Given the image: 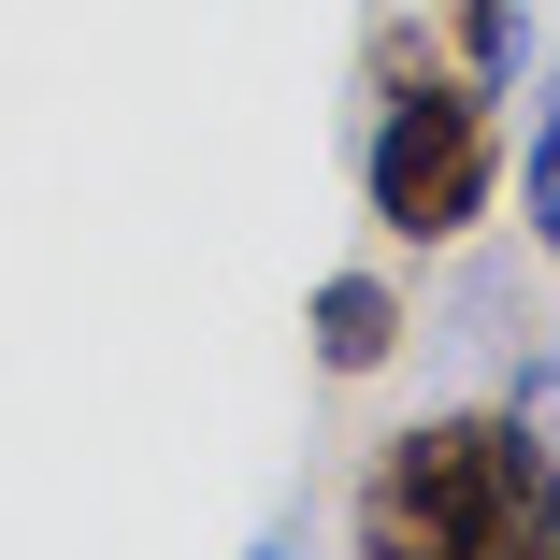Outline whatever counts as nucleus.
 <instances>
[{
    "mask_svg": "<svg viewBox=\"0 0 560 560\" xmlns=\"http://www.w3.org/2000/svg\"><path fill=\"white\" fill-rule=\"evenodd\" d=\"M445 44L475 86H517V0H445Z\"/></svg>",
    "mask_w": 560,
    "mask_h": 560,
    "instance_id": "4",
    "label": "nucleus"
},
{
    "mask_svg": "<svg viewBox=\"0 0 560 560\" xmlns=\"http://www.w3.org/2000/svg\"><path fill=\"white\" fill-rule=\"evenodd\" d=\"M517 201H532V245L560 259V86L532 101V173H517Z\"/></svg>",
    "mask_w": 560,
    "mask_h": 560,
    "instance_id": "5",
    "label": "nucleus"
},
{
    "mask_svg": "<svg viewBox=\"0 0 560 560\" xmlns=\"http://www.w3.org/2000/svg\"><path fill=\"white\" fill-rule=\"evenodd\" d=\"M346 532L360 560H560V475L517 445L503 402H445L374 445Z\"/></svg>",
    "mask_w": 560,
    "mask_h": 560,
    "instance_id": "1",
    "label": "nucleus"
},
{
    "mask_svg": "<svg viewBox=\"0 0 560 560\" xmlns=\"http://www.w3.org/2000/svg\"><path fill=\"white\" fill-rule=\"evenodd\" d=\"M503 417H517V445L560 475V360H517V388H503Z\"/></svg>",
    "mask_w": 560,
    "mask_h": 560,
    "instance_id": "6",
    "label": "nucleus"
},
{
    "mask_svg": "<svg viewBox=\"0 0 560 560\" xmlns=\"http://www.w3.org/2000/svg\"><path fill=\"white\" fill-rule=\"evenodd\" d=\"M259 560H302V546H259Z\"/></svg>",
    "mask_w": 560,
    "mask_h": 560,
    "instance_id": "7",
    "label": "nucleus"
},
{
    "mask_svg": "<svg viewBox=\"0 0 560 560\" xmlns=\"http://www.w3.org/2000/svg\"><path fill=\"white\" fill-rule=\"evenodd\" d=\"M503 86H475L460 58H431L417 30L374 44V130H360V201L388 245H460L503 201Z\"/></svg>",
    "mask_w": 560,
    "mask_h": 560,
    "instance_id": "2",
    "label": "nucleus"
},
{
    "mask_svg": "<svg viewBox=\"0 0 560 560\" xmlns=\"http://www.w3.org/2000/svg\"><path fill=\"white\" fill-rule=\"evenodd\" d=\"M402 330H417V316H402L388 273H330V288H316V374H388Z\"/></svg>",
    "mask_w": 560,
    "mask_h": 560,
    "instance_id": "3",
    "label": "nucleus"
}]
</instances>
